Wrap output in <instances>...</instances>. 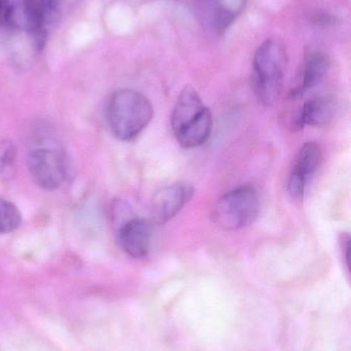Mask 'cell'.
<instances>
[{
  "mask_svg": "<svg viewBox=\"0 0 351 351\" xmlns=\"http://www.w3.org/2000/svg\"><path fill=\"white\" fill-rule=\"evenodd\" d=\"M154 109L148 99L132 88L115 90L107 103L106 121L113 135L131 141L150 125Z\"/></svg>",
  "mask_w": 351,
  "mask_h": 351,
  "instance_id": "1",
  "label": "cell"
},
{
  "mask_svg": "<svg viewBox=\"0 0 351 351\" xmlns=\"http://www.w3.org/2000/svg\"><path fill=\"white\" fill-rule=\"evenodd\" d=\"M288 56L276 39H266L256 51L253 63V88L260 103L271 106L280 98Z\"/></svg>",
  "mask_w": 351,
  "mask_h": 351,
  "instance_id": "2",
  "label": "cell"
},
{
  "mask_svg": "<svg viewBox=\"0 0 351 351\" xmlns=\"http://www.w3.org/2000/svg\"><path fill=\"white\" fill-rule=\"evenodd\" d=\"M38 142L27 158L29 173L41 189H58L73 177L71 160L54 140L45 138Z\"/></svg>",
  "mask_w": 351,
  "mask_h": 351,
  "instance_id": "3",
  "label": "cell"
},
{
  "mask_svg": "<svg viewBox=\"0 0 351 351\" xmlns=\"http://www.w3.org/2000/svg\"><path fill=\"white\" fill-rule=\"evenodd\" d=\"M261 202L255 187L243 185L223 195L214 206V223L225 230H238L255 222Z\"/></svg>",
  "mask_w": 351,
  "mask_h": 351,
  "instance_id": "4",
  "label": "cell"
},
{
  "mask_svg": "<svg viewBox=\"0 0 351 351\" xmlns=\"http://www.w3.org/2000/svg\"><path fill=\"white\" fill-rule=\"evenodd\" d=\"M0 26L28 33L37 49L43 47L45 36L37 25L34 0H0Z\"/></svg>",
  "mask_w": 351,
  "mask_h": 351,
  "instance_id": "5",
  "label": "cell"
},
{
  "mask_svg": "<svg viewBox=\"0 0 351 351\" xmlns=\"http://www.w3.org/2000/svg\"><path fill=\"white\" fill-rule=\"evenodd\" d=\"M321 162V146L315 142L304 144L297 156L288 178V190L293 198L301 199L303 197L309 180L319 170Z\"/></svg>",
  "mask_w": 351,
  "mask_h": 351,
  "instance_id": "6",
  "label": "cell"
},
{
  "mask_svg": "<svg viewBox=\"0 0 351 351\" xmlns=\"http://www.w3.org/2000/svg\"><path fill=\"white\" fill-rule=\"evenodd\" d=\"M195 189L189 183H174L157 192L152 199V218L157 223L168 222L193 198Z\"/></svg>",
  "mask_w": 351,
  "mask_h": 351,
  "instance_id": "7",
  "label": "cell"
},
{
  "mask_svg": "<svg viewBox=\"0 0 351 351\" xmlns=\"http://www.w3.org/2000/svg\"><path fill=\"white\" fill-rule=\"evenodd\" d=\"M152 227L146 219L126 221L117 231L120 247L130 257L142 259L148 256L152 241Z\"/></svg>",
  "mask_w": 351,
  "mask_h": 351,
  "instance_id": "8",
  "label": "cell"
},
{
  "mask_svg": "<svg viewBox=\"0 0 351 351\" xmlns=\"http://www.w3.org/2000/svg\"><path fill=\"white\" fill-rule=\"evenodd\" d=\"M337 111L335 99L331 96H321L305 103L294 123L295 129L304 127H321L333 121Z\"/></svg>",
  "mask_w": 351,
  "mask_h": 351,
  "instance_id": "9",
  "label": "cell"
},
{
  "mask_svg": "<svg viewBox=\"0 0 351 351\" xmlns=\"http://www.w3.org/2000/svg\"><path fill=\"white\" fill-rule=\"evenodd\" d=\"M212 112L210 109L204 107L195 119L181 128L174 135L181 147L192 149L205 143L212 134Z\"/></svg>",
  "mask_w": 351,
  "mask_h": 351,
  "instance_id": "10",
  "label": "cell"
},
{
  "mask_svg": "<svg viewBox=\"0 0 351 351\" xmlns=\"http://www.w3.org/2000/svg\"><path fill=\"white\" fill-rule=\"evenodd\" d=\"M329 68L330 62L325 55L321 53H311L305 60L298 84L293 88L291 96L300 98L309 90L317 88L327 75Z\"/></svg>",
  "mask_w": 351,
  "mask_h": 351,
  "instance_id": "11",
  "label": "cell"
},
{
  "mask_svg": "<svg viewBox=\"0 0 351 351\" xmlns=\"http://www.w3.org/2000/svg\"><path fill=\"white\" fill-rule=\"evenodd\" d=\"M82 0H34L35 16L43 35L52 25L67 16Z\"/></svg>",
  "mask_w": 351,
  "mask_h": 351,
  "instance_id": "12",
  "label": "cell"
},
{
  "mask_svg": "<svg viewBox=\"0 0 351 351\" xmlns=\"http://www.w3.org/2000/svg\"><path fill=\"white\" fill-rule=\"evenodd\" d=\"M204 104L195 88L188 86L181 90L171 114V128L177 133L181 128L195 119L204 109Z\"/></svg>",
  "mask_w": 351,
  "mask_h": 351,
  "instance_id": "13",
  "label": "cell"
},
{
  "mask_svg": "<svg viewBox=\"0 0 351 351\" xmlns=\"http://www.w3.org/2000/svg\"><path fill=\"white\" fill-rule=\"evenodd\" d=\"M247 0H216V27L224 31L242 12Z\"/></svg>",
  "mask_w": 351,
  "mask_h": 351,
  "instance_id": "14",
  "label": "cell"
},
{
  "mask_svg": "<svg viewBox=\"0 0 351 351\" xmlns=\"http://www.w3.org/2000/svg\"><path fill=\"white\" fill-rule=\"evenodd\" d=\"M22 223V214L16 204L0 197V234L14 232Z\"/></svg>",
  "mask_w": 351,
  "mask_h": 351,
  "instance_id": "15",
  "label": "cell"
},
{
  "mask_svg": "<svg viewBox=\"0 0 351 351\" xmlns=\"http://www.w3.org/2000/svg\"><path fill=\"white\" fill-rule=\"evenodd\" d=\"M16 149L12 140H0V180H10L16 170Z\"/></svg>",
  "mask_w": 351,
  "mask_h": 351,
  "instance_id": "16",
  "label": "cell"
}]
</instances>
